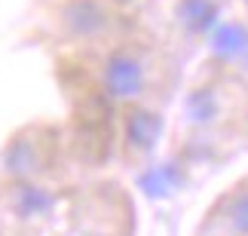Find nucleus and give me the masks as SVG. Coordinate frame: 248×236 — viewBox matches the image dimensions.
<instances>
[{"label": "nucleus", "mask_w": 248, "mask_h": 236, "mask_svg": "<svg viewBox=\"0 0 248 236\" xmlns=\"http://www.w3.org/2000/svg\"><path fill=\"white\" fill-rule=\"evenodd\" d=\"M154 71H150V59L138 46H113V49L101 59L98 68V86L101 95L113 101V105H138L144 101Z\"/></svg>", "instance_id": "f257e3e1"}, {"label": "nucleus", "mask_w": 248, "mask_h": 236, "mask_svg": "<svg viewBox=\"0 0 248 236\" xmlns=\"http://www.w3.org/2000/svg\"><path fill=\"white\" fill-rule=\"evenodd\" d=\"M55 22L74 43H98L113 31L117 18L108 0H62L55 9Z\"/></svg>", "instance_id": "f03ea898"}, {"label": "nucleus", "mask_w": 248, "mask_h": 236, "mask_svg": "<svg viewBox=\"0 0 248 236\" xmlns=\"http://www.w3.org/2000/svg\"><path fill=\"white\" fill-rule=\"evenodd\" d=\"M205 227L215 236H248V178L233 184L215 203Z\"/></svg>", "instance_id": "7ed1b4c3"}, {"label": "nucleus", "mask_w": 248, "mask_h": 236, "mask_svg": "<svg viewBox=\"0 0 248 236\" xmlns=\"http://www.w3.org/2000/svg\"><path fill=\"white\" fill-rule=\"evenodd\" d=\"M159 132H163V117L156 110L138 105L126 108V120H123V144H126L129 157H147L156 147Z\"/></svg>", "instance_id": "20e7f679"}, {"label": "nucleus", "mask_w": 248, "mask_h": 236, "mask_svg": "<svg viewBox=\"0 0 248 236\" xmlns=\"http://www.w3.org/2000/svg\"><path fill=\"white\" fill-rule=\"evenodd\" d=\"M6 205L16 221L37 224V221H46L55 212L59 200H55L52 190H46L43 184H34V178H28V181L13 184V190L6 193Z\"/></svg>", "instance_id": "39448f33"}, {"label": "nucleus", "mask_w": 248, "mask_h": 236, "mask_svg": "<svg viewBox=\"0 0 248 236\" xmlns=\"http://www.w3.org/2000/svg\"><path fill=\"white\" fill-rule=\"evenodd\" d=\"M217 16H221L217 0H175V22L190 37L212 34L217 28Z\"/></svg>", "instance_id": "423d86ee"}, {"label": "nucleus", "mask_w": 248, "mask_h": 236, "mask_svg": "<svg viewBox=\"0 0 248 236\" xmlns=\"http://www.w3.org/2000/svg\"><path fill=\"white\" fill-rule=\"evenodd\" d=\"M242 3H245V13H248V0H242Z\"/></svg>", "instance_id": "0eeeda50"}, {"label": "nucleus", "mask_w": 248, "mask_h": 236, "mask_svg": "<svg viewBox=\"0 0 248 236\" xmlns=\"http://www.w3.org/2000/svg\"><path fill=\"white\" fill-rule=\"evenodd\" d=\"M199 236H202V233H199ZM205 236H215V233H205Z\"/></svg>", "instance_id": "6e6552de"}, {"label": "nucleus", "mask_w": 248, "mask_h": 236, "mask_svg": "<svg viewBox=\"0 0 248 236\" xmlns=\"http://www.w3.org/2000/svg\"><path fill=\"white\" fill-rule=\"evenodd\" d=\"M0 236H3V233H0Z\"/></svg>", "instance_id": "1a4fd4ad"}]
</instances>
